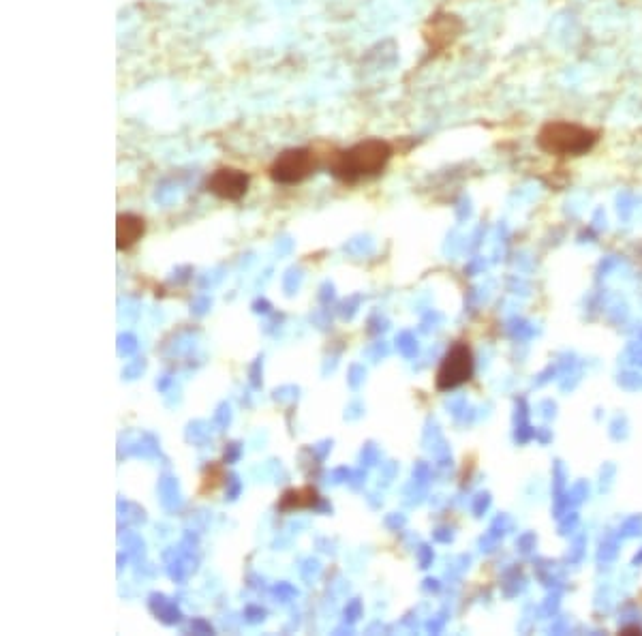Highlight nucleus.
<instances>
[{
	"label": "nucleus",
	"mask_w": 642,
	"mask_h": 636,
	"mask_svg": "<svg viewBox=\"0 0 642 636\" xmlns=\"http://www.w3.org/2000/svg\"><path fill=\"white\" fill-rule=\"evenodd\" d=\"M392 155L394 148L390 142L371 138L336 153L330 161V172L334 178L343 180V183L354 185L362 178L379 176L386 170Z\"/></svg>",
	"instance_id": "1"
},
{
	"label": "nucleus",
	"mask_w": 642,
	"mask_h": 636,
	"mask_svg": "<svg viewBox=\"0 0 642 636\" xmlns=\"http://www.w3.org/2000/svg\"><path fill=\"white\" fill-rule=\"evenodd\" d=\"M600 138V129L574 123V120H548L540 127L535 144L550 157L576 159L591 153Z\"/></svg>",
	"instance_id": "2"
},
{
	"label": "nucleus",
	"mask_w": 642,
	"mask_h": 636,
	"mask_svg": "<svg viewBox=\"0 0 642 636\" xmlns=\"http://www.w3.org/2000/svg\"><path fill=\"white\" fill-rule=\"evenodd\" d=\"M317 170L313 148H289L270 165V178L279 185H298Z\"/></svg>",
	"instance_id": "3"
},
{
	"label": "nucleus",
	"mask_w": 642,
	"mask_h": 636,
	"mask_svg": "<svg viewBox=\"0 0 642 636\" xmlns=\"http://www.w3.org/2000/svg\"><path fill=\"white\" fill-rule=\"evenodd\" d=\"M465 33V22L454 13L437 11L422 28V37L431 56L446 52Z\"/></svg>",
	"instance_id": "4"
},
{
	"label": "nucleus",
	"mask_w": 642,
	"mask_h": 636,
	"mask_svg": "<svg viewBox=\"0 0 642 636\" xmlns=\"http://www.w3.org/2000/svg\"><path fill=\"white\" fill-rule=\"evenodd\" d=\"M473 377V354L467 343H456L452 350L443 356L435 375L439 390H454L467 384Z\"/></svg>",
	"instance_id": "5"
},
{
	"label": "nucleus",
	"mask_w": 642,
	"mask_h": 636,
	"mask_svg": "<svg viewBox=\"0 0 642 636\" xmlns=\"http://www.w3.org/2000/svg\"><path fill=\"white\" fill-rule=\"evenodd\" d=\"M249 185H251L249 174L236 168H221L214 172L206 183L212 195H217L219 200H227V202L242 200L249 191Z\"/></svg>",
	"instance_id": "6"
},
{
	"label": "nucleus",
	"mask_w": 642,
	"mask_h": 636,
	"mask_svg": "<svg viewBox=\"0 0 642 636\" xmlns=\"http://www.w3.org/2000/svg\"><path fill=\"white\" fill-rule=\"evenodd\" d=\"M146 234V221L137 215H120L116 219V247L118 251L131 249L137 240H142Z\"/></svg>",
	"instance_id": "7"
},
{
	"label": "nucleus",
	"mask_w": 642,
	"mask_h": 636,
	"mask_svg": "<svg viewBox=\"0 0 642 636\" xmlns=\"http://www.w3.org/2000/svg\"><path fill=\"white\" fill-rule=\"evenodd\" d=\"M319 502V493L313 487H300V489H289L279 499V510L292 512V510H304L313 508Z\"/></svg>",
	"instance_id": "8"
},
{
	"label": "nucleus",
	"mask_w": 642,
	"mask_h": 636,
	"mask_svg": "<svg viewBox=\"0 0 642 636\" xmlns=\"http://www.w3.org/2000/svg\"><path fill=\"white\" fill-rule=\"evenodd\" d=\"M621 634H642V628H636V626H628V628H623Z\"/></svg>",
	"instance_id": "9"
}]
</instances>
